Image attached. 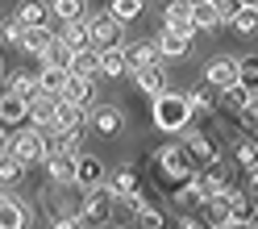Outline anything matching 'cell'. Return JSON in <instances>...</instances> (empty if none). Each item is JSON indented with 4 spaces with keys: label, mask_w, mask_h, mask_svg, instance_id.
<instances>
[{
    "label": "cell",
    "mask_w": 258,
    "mask_h": 229,
    "mask_svg": "<svg viewBox=\"0 0 258 229\" xmlns=\"http://www.w3.org/2000/svg\"><path fill=\"white\" fill-rule=\"evenodd\" d=\"M187 5H191V9H196V5H213V0H187Z\"/></svg>",
    "instance_id": "obj_50"
},
{
    "label": "cell",
    "mask_w": 258,
    "mask_h": 229,
    "mask_svg": "<svg viewBox=\"0 0 258 229\" xmlns=\"http://www.w3.org/2000/svg\"><path fill=\"white\" fill-rule=\"evenodd\" d=\"M46 17H50V0H21L17 5V21L21 29H42L46 25Z\"/></svg>",
    "instance_id": "obj_16"
},
{
    "label": "cell",
    "mask_w": 258,
    "mask_h": 229,
    "mask_svg": "<svg viewBox=\"0 0 258 229\" xmlns=\"http://www.w3.org/2000/svg\"><path fill=\"white\" fill-rule=\"evenodd\" d=\"M50 229H79V217H54Z\"/></svg>",
    "instance_id": "obj_47"
},
{
    "label": "cell",
    "mask_w": 258,
    "mask_h": 229,
    "mask_svg": "<svg viewBox=\"0 0 258 229\" xmlns=\"http://www.w3.org/2000/svg\"><path fill=\"white\" fill-rule=\"evenodd\" d=\"M0 196H5V192H0Z\"/></svg>",
    "instance_id": "obj_55"
},
{
    "label": "cell",
    "mask_w": 258,
    "mask_h": 229,
    "mask_svg": "<svg viewBox=\"0 0 258 229\" xmlns=\"http://www.w3.org/2000/svg\"><path fill=\"white\" fill-rule=\"evenodd\" d=\"M9 154L17 158L21 167H29V162H46V138H42V129L21 125L17 134L9 138Z\"/></svg>",
    "instance_id": "obj_4"
},
{
    "label": "cell",
    "mask_w": 258,
    "mask_h": 229,
    "mask_svg": "<svg viewBox=\"0 0 258 229\" xmlns=\"http://www.w3.org/2000/svg\"><path fill=\"white\" fill-rule=\"evenodd\" d=\"M237 84L254 92L258 96V54H246V59H237Z\"/></svg>",
    "instance_id": "obj_33"
},
{
    "label": "cell",
    "mask_w": 258,
    "mask_h": 229,
    "mask_svg": "<svg viewBox=\"0 0 258 229\" xmlns=\"http://www.w3.org/2000/svg\"><path fill=\"white\" fill-rule=\"evenodd\" d=\"M25 112H29L25 100H17L9 88H0V129H5V125H21V121H25Z\"/></svg>",
    "instance_id": "obj_23"
},
{
    "label": "cell",
    "mask_w": 258,
    "mask_h": 229,
    "mask_svg": "<svg viewBox=\"0 0 258 229\" xmlns=\"http://www.w3.org/2000/svg\"><path fill=\"white\" fill-rule=\"evenodd\" d=\"M204 88H217V92H225V88H233L237 84V59H229V54H217V59H208L204 63Z\"/></svg>",
    "instance_id": "obj_8"
},
{
    "label": "cell",
    "mask_w": 258,
    "mask_h": 229,
    "mask_svg": "<svg viewBox=\"0 0 258 229\" xmlns=\"http://www.w3.org/2000/svg\"><path fill=\"white\" fill-rule=\"evenodd\" d=\"M179 229H208L200 217H191V212H183V217H179Z\"/></svg>",
    "instance_id": "obj_46"
},
{
    "label": "cell",
    "mask_w": 258,
    "mask_h": 229,
    "mask_svg": "<svg viewBox=\"0 0 258 229\" xmlns=\"http://www.w3.org/2000/svg\"><path fill=\"white\" fill-rule=\"evenodd\" d=\"M0 88H5V67H0Z\"/></svg>",
    "instance_id": "obj_54"
},
{
    "label": "cell",
    "mask_w": 258,
    "mask_h": 229,
    "mask_svg": "<svg viewBox=\"0 0 258 229\" xmlns=\"http://www.w3.org/2000/svg\"><path fill=\"white\" fill-rule=\"evenodd\" d=\"M183 100H187V108H191V117H208V112H213V96H208L204 84L191 88V92H183Z\"/></svg>",
    "instance_id": "obj_35"
},
{
    "label": "cell",
    "mask_w": 258,
    "mask_h": 229,
    "mask_svg": "<svg viewBox=\"0 0 258 229\" xmlns=\"http://www.w3.org/2000/svg\"><path fill=\"white\" fill-rule=\"evenodd\" d=\"M112 208H117V196H112L108 188H96L84 196V208H79V221H88V225H108L112 221Z\"/></svg>",
    "instance_id": "obj_6"
},
{
    "label": "cell",
    "mask_w": 258,
    "mask_h": 229,
    "mask_svg": "<svg viewBox=\"0 0 258 229\" xmlns=\"http://www.w3.org/2000/svg\"><path fill=\"white\" fill-rule=\"evenodd\" d=\"M21 175H25V167L13 154H0V192H9L13 184H21Z\"/></svg>",
    "instance_id": "obj_34"
},
{
    "label": "cell",
    "mask_w": 258,
    "mask_h": 229,
    "mask_svg": "<svg viewBox=\"0 0 258 229\" xmlns=\"http://www.w3.org/2000/svg\"><path fill=\"white\" fill-rule=\"evenodd\" d=\"M187 21H191V5H187V0H167V9H163V25L175 29V34H183V38H196Z\"/></svg>",
    "instance_id": "obj_17"
},
{
    "label": "cell",
    "mask_w": 258,
    "mask_h": 229,
    "mask_svg": "<svg viewBox=\"0 0 258 229\" xmlns=\"http://www.w3.org/2000/svg\"><path fill=\"white\" fill-rule=\"evenodd\" d=\"M237 0H213V13H217V25H229L233 17H237Z\"/></svg>",
    "instance_id": "obj_42"
},
{
    "label": "cell",
    "mask_w": 258,
    "mask_h": 229,
    "mask_svg": "<svg viewBox=\"0 0 258 229\" xmlns=\"http://www.w3.org/2000/svg\"><path fill=\"white\" fill-rule=\"evenodd\" d=\"M54 42H58V34H54V29H46V25H42V29H25V34H21V50L42 59V54L50 50Z\"/></svg>",
    "instance_id": "obj_26"
},
{
    "label": "cell",
    "mask_w": 258,
    "mask_h": 229,
    "mask_svg": "<svg viewBox=\"0 0 258 229\" xmlns=\"http://www.w3.org/2000/svg\"><path fill=\"white\" fill-rule=\"evenodd\" d=\"M246 200L258 204V171H246Z\"/></svg>",
    "instance_id": "obj_45"
},
{
    "label": "cell",
    "mask_w": 258,
    "mask_h": 229,
    "mask_svg": "<svg viewBox=\"0 0 258 229\" xmlns=\"http://www.w3.org/2000/svg\"><path fill=\"white\" fill-rule=\"evenodd\" d=\"M229 29L241 34V38H254L258 34V9H237V17L229 21Z\"/></svg>",
    "instance_id": "obj_37"
},
{
    "label": "cell",
    "mask_w": 258,
    "mask_h": 229,
    "mask_svg": "<svg viewBox=\"0 0 258 229\" xmlns=\"http://www.w3.org/2000/svg\"><path fill=\"white\" fill-rule=\"evenodd\" d=\"M225 229H250V225H225Z\"/></svg>",
    "instance_id": "obj_52"
},
{
    "label": "cell",
    "mask_w": 258,
    "mask_h": 229,
    "mask_svg": "<svg viewBox=\"0 0 258 229\" xmlns=\"http://www.w3.org/2000/svg\"><path fill=\"white\" fill-rule=\"evenodd\" d=\"M250 229H258V208H254V217H250Z\"/></svg>",
    "instance_id": "obj_51"
},
{
    "label": "cell",
    "mask_w": 258,
    "mask_h": 229,
    "mask_svg": "<svg viewBox=\"0 0 258 229\" xmlns=\"http://www.w3.org/2000/svg\"><path fill=\"white\" fill-rule=\"evenodd\" d=\"M250 100H254V92H246V88H241V84H233V88H225V92H221V104H225V108H229V112H233V117H237V112H241V108H246Z\"/></svg>",
    "instance_id": "obj_36"
},
{
    "label": "cell",
    "mask_w": 258,
    "mask_h": 229,
    "mask_svg": "<svg viewBox=\"0 0 258 229\" xmlns=\"http://www.w3.org/2000/svg\"><path fill=\"white\" fill-rule=\"evenodd\" d=\"M62 104H75V108H92L96 104V79H84V75H71L67 71V88H62V96H58Z\"/></svg>",
    "instance_id": "obj_11"
},
{
    "label": "cell",
    "mask_w": 258,
    "mask_h": 229,
    "mask_svg": "<svg viewBox=\"0 0 258 229\" xmlns=\"http://www.w3.org/2000/svg\"><path fill=\"white\" fill-rule=\"evenodd\" d=\"M237 5H241V9H258V0H237Z\"/></svg>",
    "instance_id": "obj_49"
},
{
    "label": "cell",
    "mask_w": 258,
    "mask_h": 229,
    "mask_svg": "<svg viewBox=\"0 0 258 229\" xmlns=\"http://www.w3.org/2000/svg\"><path fill=\"white\" fill-rule=\"evenodd\" d=\"M54 108H58L54 96H38V100L29 104V112H25L29 129H54Z\"/></svg>",
    "instance_id": "obj_21"
},
{
    "label": "cell",
    "mask_w": 258,
    "mask_h": 229,
    "mask_svg": "<svg viewBox=\"0 0 258 229\" xmlns=\"http://www.w3.org/2000/svg\"><path fill=\"white\" fill-rule=\"evenodd\" d=\"M75 158H79V154L50 150V154H46V175H50L54 184H71V179H75Z\"/></svg>",
    "instance_id": "obj_19"
},
{
    "label": "cell",
    "mask_w": 258,
    "mask_h": 229,
    "mask_svg": "<svg viewBox=\"0 0 258 229\" xmlns=\"http://www.w3.org/2000/svg\"><path fill=\"white\" fill-rule=\"evenodd\" d=\"M142 171L138 167H117L108 175V192L117 196V200H125V204H134V200H142Z\"/></svg>",
    "instance_id": "obj_9"
},
{
    "label": "cell",
    "mask_w": 258,
    "mask_h": 229,
    "mask_svg": "<svg viewBox=\"0 0 258 229\" xmlns=\"http://www.w3.org/2000/svg\"><path fill=\"white\" fill-rule=\"evenodd\" d=\"M154 46H158V59H183L187 50H191V38H183V34H175V29H167L163 25V34L154 38Z\"/></svg>",
    "instance_id": "obj_20"
},
{
    "label": "cell",
    "mask_w": 258,
    "mask_h": 229,
    "mask_svg": "<svg viewBox=\"0 0 258 229\" xmlns=\"http://www.w3.org/2000/svg\"><path fill=\"white\" fill-rule=\"evenodd\" d=\"M154 125L163 129V134H183L191 125V108L183 100V92H163L154 100Z\"/></svg>",
    "instance_id": "obj_1"
},
{
    "label": "cell",
    "mask_w": 258,
    "mask_h": 229,
    "mask_svg": "<svg viewBox=\"0 0 258 229\" xmlns=\"http://www.w3.org/2000/svg\"><path fill=\"white\" fill-rule=\"evenodd\" d=\"M84 125H88V112L84 108L58 100V108H54V134H84Z\"/></svg>",
    "instance_id": "obj_18"
},
{
    "label": "cell",
    "mask_w": 258,
    "mask_h": 229,
    "mask_svg": "<svg viewBox=\"0 0 258 229\" xmlns=\"http://www.w3.org/2000/svg\"><path fill=\"white\" fill-rule=\"evenodd\" d=\"M100 75H104V79H125V75H129L125 46H121V50H100Z\"/></svg>",
    "instance_id": "obj_30"
},
{
    "label": "cell",
    "mask_w": 258,
    "mask_h": 229,
    "mask_svg": "<svg viewBox=\"0 0 258 229\" xmlns=\"http://www.w3.org/2000/svg\"><path fill=\"white\" fill-rule=\"evenodd\" d=\"M129 75H134L138 92H146L150 100H158L163 92H171V84H167V71H163V63H158V67H142V71H129Z\"/></svg>",
    "instance_id": "obj_15"
},
{
    "label": "cell",
    "mask_w": 258,
    "mask_h": 229,
    "mask_svg": "<svg viewBox=\"0 0 258 229\" xmlns=\"http://www.w3.org/2000/svg\"><path fill=\"white\" fill-rule=\"evenodd\" d=\"M88 42H92V50H121L125 25H117L108 13H92L88 17Z\"/></svg>",
    "instance_id": "obj_3"
},
{
    "label": "cell",
    "mask_w": 258,
    "mask_h": 229,
    "mask_svg": "<svg viewBox=\"0 0 258 229\" xmlns=\"http://www.w3.org/2000/svg\"><path fill=\"white\" fill-rule=\"evenodd\" d=\"M58 46H62V50H67V54H79V50H88V21H75V25H62L58 29Z\"/></svg>",
    "instance_id": "obj_24"
},
{
    "label": "cell",
    "mask_w": 258,
    "mask_h": 229,
    "mask_svg": "<svg viewBox=\"0 0 258 229\" xmlns=\"http://www.w3.org/2000/svg\"><path fill=\"white\" fill-rule=\"evenodd\" d=\"M187 25H191V34H208V29H217V13H213V5H196Z\"/></svg>",
    "instance_id": "obj_38"
},
{
    "label": "cell",
    "mask_w": 258,
    "mask_h": 229,
    "mask_svg": "<svg viewBox=\"0 0 258 229\" xmlns=\"http://www.w3.org/2000/svg\"><path fill=\"white\" fill-rule=\"evenodd\" d=\"M200 208H204V225H208V229H225V225L233 221V188L208 196Z\"/></svg>",
    "instance_id": "obj_10"
},
{
    "label": "cell",
    "mask_w": 258,
    "mask_h": 229,
    "mask_svg": "<svg viewBox=\"0 0 258 229\" xmlns=\"http://www.w3.org/2000/svg\"><path fill=\"white\" fill-rule=\"evenodd\" d=\"M42 67H58V71H67V67H71V54H67V50H62V46L54 42L50 50L42 54Z\"/></svg>",
    "instance_id": "obj_41"
},
{
    "label": "cell",
    "mask_w": 258,
    "mask_h": 229,
    "mask_svg": "<svg viewBox=\"0 0 258 229\" xmlns=\"http://www.w3.org/2000/svg\"><path fill=\"white\" fill-rule=\"evenodd\" d=\"M88 125H92V134H100V138H121L125 134V112L117 104H92L88 108Z\"/></svg>",
    "instance_id": "obj_7"
},
{
    "label": "cell",
    "mask_w": 258,
    "mask_h": 229,
    "mask_svg": "<svg viewBox=\"0 0 258 229\" xmlns=\"http://www.w3.org/2000/svg\"><path fill=\"white\" fill-rule=\"evenodd\" d=\"M237 121H241V125H246V129H250V134H258V96H254V100H250L246 108H241V112H237Z\"/></svg>",
    "instance_id": "obj_44"
},
{
    "label": "cell",
    "mask_w": 258,
    "mask_h": 229,
    "mask_svg": "<svg viewBox=\"0 0 258 229\" xmlns=\"http://www.w3.org/2000/svg\"><path fill=\"white\" fill-rule=\"evenodd\" d=\"M71 184L84 188V192L104 188V162L96 158V154H79V158H75V179H71Z\"/></svg>",
    "instance_id": "obj_12"
},
{
    "label": "cell",
    "mask_w": 258,
    "mask_h": 229,
    "mask_svg": "<svg viewBox=\"0 0 258 229\" xmlns=\"http://www.w3.org/2000/svg\"><path fill=\"white\" fill-rule=\"evenodd\" d=\"M100 229H121V225H112V221H108V225H100Z\"/></svg>",
    "instance_id": "obj_53"
},
{
    "label": "cell",
    "mask_w": 258,
    "mask_h": 229,
    "mask_svg": "<svg viewBox=\"0 0 258 229\" xmlns=\"http://www.w3.org/2000/svg\"><path fill=\"white\" fill-rule=\"evenodd\" d=\"M125 63H129V71H142V67H158V46L154 42H138V46H125Z\"/></svg>",
    "instance_id": "obj_22"
},
{
    "label": "cell",
    "mask_w": 258,
    "mask_h": 229,
    "mask_svg": "<svg viewBox=\"0 0 258 229\" xmlns=\"http://www.w3.org/2000/svg\"><path fill=\"white\" fill-rule=\"evenodd\" d=\"M154 162H158V175H163L171 188H179V184H187V179L196 175V167H191V158H187V150L179 142H167L163 150L154 154Z\"/></svg>",
    "instance_id": "obj_2"
},
{
    "label": "cell",
    "mask_w": 258,
    "mask_h": 229,
    "mask_svg": "<svg viewBox=\"0 0 258 229\" xmlns=\"http://www.w3.org/2000/svg\"><path fill=\"white\" fill-rule=\"evenodd\" d=\"M204 204V196L196 192V184H191V179H187V184H179V188H175V208H200Z\"/></svg>",
    "instance_id": "obj_40"
},
{
    "label": "cell",
    "mask_w": 258,
    "mask_h": 229,
    "mask_svg": "<svg viewBox=\"0 0 258 229\" xmlns=\"http://www.w3.org/2000/svg\"><path fill=\"white\" fill-rule=\"evenodd\" d=\"M71 75H84V79H96L100 75V50H79V54H71V67H67Z\"/></svg>",
    "instance_id": "obj_28"
},
{
    "label": "cell",
    "mask_w": 258,
    "mask_h": 229,
    "mask_svg": "<svg viewBox=\"0 0 258 229\" xmlns=\"http://www.w3.org/2000/svg\"><path fill=\"white\" fill-rule=\"evenodd\" d=\"M134 225L138 229H163L167 225V217H163V208H150V204H134Z\"/></svg>",
    "instance_id": "obj_32"
},
{
    "label": "cell",
    "mask_w": 258,
    "mask_h": 229,
    "mask_svg": "<svg viewBox=\"0 0 258 229\" xmlns=\"http://www.w3.org/2000/svg\"><path fill=\"white\" fill-rule=\"evenodd\" d=\"M50 13H54L62 25L88 21V0H50Z\"/></svg>",
    "instance_id": "obj_27"
},
{
    "label": "cell",
    "mask_w": 258,
    "mask_h": 229,
    "mask_svg": "<svg viewBox=\"0 0 258 229\" xmlns=\"http://www.w3.org/2000/svg\"><path fill=\"white\" fill-rule=\"evenodd\" d=\"M0 154H9V134L0 129Z\"/></svg>",
    "instance_id": "obj_48"
},
{
    "label": "cell",
    "mask_w": 258,
    "mask_h": 229,
    "mask_svg": "<svg viewBox=\"0 0 258 229\" xmlns=\"http://www.w3.org/2000/svg\"><path fill=\"white\" fill-rule=\"evenodd\" d=\"M233 162L241 171H258V142H237V150H233Z\"/></svg>",
    "instance_id": "obj_39"
},
{
    "label": "cell",
    "mask_w": 258,
    "mask_h": 229,
    "mask_svg": "<svg viewBox=\"0 0 258 229\" xmlns=\"http://www.w3.org/2000/svg\"><path fill=\"white\" fill-rule=\"evenodd\" d=\"M62 88H67V71H58V67H42L38 71V96H62Z\"/></svg>",
    "instance_id": "obj_29"
},
{
    "label": "cell",
    "mask_w": 258,
    "mask_h": 229,
    "mask_svg": "<svg viewBox=\"0 0 258 229\" xmlns=\"http://www.w3.org/2000/svg\"><path fill=\"white\" fill-rule=\"evenodd\" d=\"M183 150H187V158H191V167H213V162H221V154H217V138H208L204 129H183Z\"/></svg>",
    "instance_id": "obj_5"
},
{
    "label": "cell",
    "mask_w": 258,
    "mask_h": 229,
    "mask_svg": "<svg viewBox=\"0 0 258 229\" xmlns=\"http://www.w3.org/2000/svg\"><path fill=\"white\" fill-rule=\"evenodd\" d=\"M0 229H29V204L21 196L13 192L0 196Z\"/></svg>",
    "instance_id": "obj_13"
},
{
    "label": "cell",
    "mask_w": 258,
    "mask_h": 229,
    "mask_svg": "<svg viewBox=\"0 0 258 229\" xmlns=\"http://www.w3.org/2000/svg\"><path fill=\"white\" fill-rule=\"evenodd\" d=\"M21 34H25V29L17 21H0V42H5V46H21Z\"/></svg>",
    "instance_id": "obj_43"
},
{
    "label": "cell",
    "mask_w": 258,
    "mask_h": 229,
    "mask_svg": "<svg viewBox=\"0 0 258 229\" xmlns=\"http://www.w3.org/2000/svg\"><path fill=\"white\" fill-rule=\"evenodd\" d=\"M191 184H196V192L208 200V196H217V192L229 188V171H225V162H213V167H204V171L191 175Z\"/></svg>",
    "instance_id": "obj_14"
},
{
    "label": "cell",
    "mask_w": 258,
    "mask_h": 229,
    "mask_svg": "<svg viewBox=\"0 0 258 229\" xmlns=\"http://www.w3.org/2000/svg\"><path fill=\"white\" fill-rule=\"evenodd\" d=\"M9 92L17 96V100L34 104L38 100V75L34 71H9Z\"/></svg>",
    "instance_id": "obj_25"
},
{
    "label": "cell",
    "mask_w": 258,
    "mask_h": 229,
    "mask_svg": "<svg viewBox=\"0 0 258 229\" xmlns=\"http://www.w3.org/2000/svg\"><path fill=\"white\" fill-rule=\"evenodd\" d=\"M142 9H146V0H112V5H108V17L117 21V25H129V21L142 17Z\"/></svg>",
    "instance_id": "obj_31"
}]
</instances>
